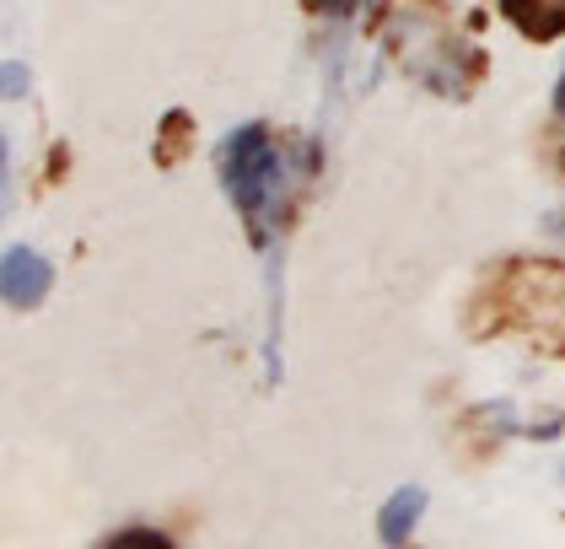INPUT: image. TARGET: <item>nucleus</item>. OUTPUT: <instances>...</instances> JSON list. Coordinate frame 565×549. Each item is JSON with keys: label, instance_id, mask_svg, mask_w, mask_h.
<instances>
[{"label": "nucleus", "instance_id": "7ed1b4c3", "mask_svg": "<svg viewBox=\"0 0 565 549\" xmlns=\"http://www.w3.org/2000/svg\"><path fill=\"white\" fill-rule=\"evenodd\" d=\"M426 490L420 485H398L388 502H383V511H377V539L388 549H404L409 545V534H415V522L426 517Z\"/></svg>", "mask_w": 565, "mask_h": 549}, {"label": "nucleus", "instance_id": "39448f33", "mask_svg": "<svg viewBox=\"0 0 565 549\" xmlns=\"http://www.w3.org/2000/svg\"><path fill=\"white\" fill-rule=\"evenodd\" d=\"M103 549H178V545L168 539V534H162V528H146V522H130V528H119V534H114V539H108Z\"/></svg>", "mask_w": 565, "mask_h": 549}, {"label": "nucleus", "instance_id": "20e7f679", "mask_svg": "<svg viewBox=\"0 0 565 549\" xmlns=\"http://www.w3.org/2000/svg\"><path fill=\"white\" fill-rule=\"evenodd\" d=\"M507 22H518L527 39L550 43L565 33V0H501Z\"/></svg>", "mask_w": 565, "mask_h": 549}, {"label": "nucleus", "instance_id": "6e6552de", "mask_svg": "<svg viewBox=\"0 0 565 549\" xmlns=\"http://www.w3.org/2000/svg\"><path fill=\"white\" fill-rule=\"evenodd\" d=\"M350 6H355V0H340V11H350Z\"/></svg>", "mask_w": 565, "mask_h": 549}, {"label": "nucleus", "instance_id": "0eeeda50", "mask_svg": "<svg viewBox=\"0 0 565 549\" xmlns=\"http://www.w3.org/2000/svg\"><path fill=\"white\" fill-rule=\"evenodd\" d=\"M555 108L565 114V76H561V86H555Z\"/></svg>", "mask_w": 565, "mask_h": 549}, {"label": "nucleus", "instance_id": "f257e3e1", "mask_svg": "<svg viewBox=\"0 0 565 549\" xmlns=\"http://www.w3.org/2000/svg\"><path fill=\"white\" fill-rule=\"evenodd\" d=\"M221 183L248 221L280 215V157L264 125H237L221 146Z\"/></svg>", "mask_w": 565, "mask_h": 549}, {"label": "nucleus", "instance_id": "423d86ee", "mask_svg": "<svg viewBox=\"0 0 565 549\" xmlns=\"http://www.w3.org/2000/svg\"><path fill=\"white\" fill-rule=\"evenodd\" d=\"M6 97H28V65H6Z\"/></svg>", "mask_w": 565, "mask_h": 549}, {"label": "nucleus", "instance_id": "f03ea898", "mask_svg": "<svg viewBox=\"0 0 565 549\" xmlns=\"http://www.w3.org/2000/svg\"><path fill=\"white\" fill-rule=\"evenodd\" d=\"M54 286V264L44 254H33L28 243H11L6 258H0V292H6V307H17V313H28V307H39Z\"/></svg>", "mask_w": 565, "mask_h": 549}]
</instances>
